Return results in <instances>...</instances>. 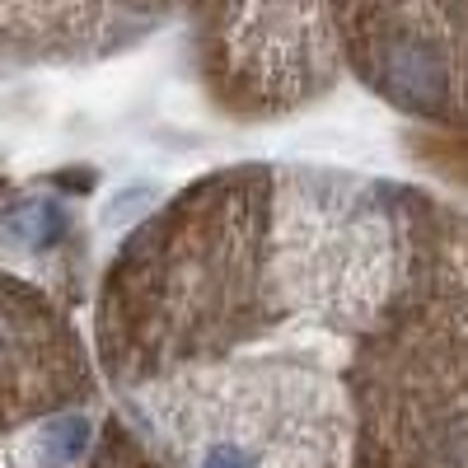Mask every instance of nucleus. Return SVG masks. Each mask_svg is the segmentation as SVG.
I'll list each match as a JSON object with an SVG mask.
<instances>
[{
	"instance_id": "obj_2",
	"label": "nucleus",
	"mask_w": 468,
	"mask_h": 468,
	"mask_svg": "<svg viewBox=\"0 0 468 468\" xmlns=\"http://www.w3.org/2000/svg\"><path fill=\"white\" fill-rule=\"evenodd\" d=\"M154 426L183 468H342V408L295 366L183 375L160 388Z\"/></svg>"
},
{
	"instance_id": "obj_3",
	"label": "nucleus",
	"mask_w": 468,
	"mask_h": 468,
	"mask_svg": "<svg viewBox=\"0 0 468 468\" xmlns=\"http://www.w3.org/2000/svg\"><path fill=\"white\" fill-rule=\"evenodd\" d=\"M337 52L394 108L468 127V0H324Z\"/></svg>"
},
{
	"instance_id": "obj_4",
	"label": "nucleus",
	"mask_w": 468,
	"mask_h": 468,
	"mask_svg": "<svg viewBox=\"0 0 468 468\" xmlns=\"http://www.w3.org/2000/svg\"><path fill=\"white\" fill-rule=\"evenodd\" d=\"M324 0H202V70L225 108L282 112L333 75Z\"/></svg>"
},
{
	"instance_id": "obj_6",
	"label": "nucleus",
	"mask_w": 468,
	"mask_h": 468,
	"mask_svg": "<svg viewBox=\"0 0 468 468\" xmlns=\"http://www.w3.org/2000/svg\"><path fill=\"white\" fill-rule=\"evenodd\" d=\"M61 211L52 202H19L15 211L0 216V244L10 249H24V253H37L61 239Z\"/></svg>"
},
{
	"instance_id": "obj_5",
	"label": "nucleus",
	"mask_w": 468,
	"mask_h": 468,
	"mask_svg": "<svg viewBox=\"0 0 468 468\" xmlns=\"http://www.w3.org/2000/svg\"><path fill=\"white\" fill-rule=\"evenodd\" d=\"M28 366H48V370H61L66 375V351H57V346H48V351L28 346L24 319L15 314L5 300H0V384H24L19 375Z\"/></svg>"
},
{
	"instance_id": "obj_1",
	"label": "nucleus",
	"mask_w": 468,
	"mask_h": 468,
	"mask_svg": "<svg viewBox=\"0 0 468 468\" xmlns=\"http://www.w3.org/2000/svg\"><path fill=\"white\" fill-rule=\"evenodd\" d=\"M286 286L271 169H225L187 187L127 244L108 291V346L127 375L220 356L262 333Z\"/></svg>"
}]
</instances>
